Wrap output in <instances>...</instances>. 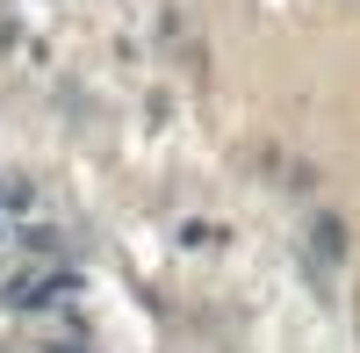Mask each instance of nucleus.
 Instances as JSON below:
<instances>
[{
	"mask_svg": "<svg viewBox=\"0 0 360 353\" xmlns=\"http://www.w3.org/2000/svg\"><path fill=\"white\" fill-rule=\"evenodd\" d=\"M339 245H346V238H339V224L324 217V224H317V252H324V259H339Z\"/></svg>",
	"mask_w": 360,
	"mask_h": 353,
	"instance_id": "nucleus-1",
	"label": "nucleus"
}]
</instances>
